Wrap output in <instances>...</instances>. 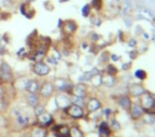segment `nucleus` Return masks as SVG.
Returning <instances> with one entry per match:
<instances>
[{
	"mask_svg": "<svg viewBox=\"0 0 155 137\" xmlns=\"http://www.w3.org/2000/svg\"><path fill=\"white\" fill-rule=\"evenodd\" d=\"M72 92L74 96L77 97H82L84 98L85 95H86V86L84 84L80 83V84H77L75 86L72 87Z\"/></svg>",
	"mask_w": 155,
	"mask_h": 137,
	"instance_id": "1a4fd4ad",
	"label": "nucleus"
},
{
	"mask_svg": "<svg viewBox=\"0 0 155 137\" xmlns=\"http://www.w3.org/2000/svg\"><path fill=\"white\" fill-rule=\"evenodd\" d=\"M69 137H84V134L79 128L73 126V128L69 129Z\"/></svg>",
	"mask_w": 155,
	"mask_h": 137,
	"instance_id": "aec40b11",
	"label": "nucleus"
},
{
	"mask_svg": "<svg viewBox=\"0 0 155 137\" xmlns=\"http://www.w3.org/2000/svg\"><path fill=\"white\" fill-rule=\"evenodd\" d=\"M35 113H36V115H37V116L41 115V114H43V113H44V107H41V106H36V107H35Z\"/></svg>",
	"mask_w": 155,
	"mask_h": 137,
	"instance_id": "7c9ffc66",
	"label": "nucleus"
},
{
	"mask_svg": "<svg viewBox=\"0 0 155 137\" xmlns=\"http://www.w3.org/2000/svg\"><path fill=\"white\" fill-rule=\"evenodd\" d=\"M119 58H119V56H116V55H113L112 56V60L113 61H118Z\"/></svg>",
	"mask_w": 155,
	"mask_h": 137,
	"instance_id": "473e14b6",
	"label": "nucleus"
},
{
	"mask_svg": "<svg viewBox=\"0 0 155 137\" xmlns=\"http://www.w3.org/2000/svg\"><path fill=\"white\" fill-rule=\"evenodd\" d=\"M135 77L139 80H144L147 78V72L142 69H138L135 71Z\"/></svg>",
	"mask_w": 155,
	"mask_h": 137,
	"instance_id": "cd10ccee",
	"label": "nucleus"
},
{
	"mask_svg": "<svg viewBox=\"0 0 155 137\" xmlns=\"http://www.w3.org/2000/svg\"><path fill=\"white\" fill-rule=\"evenodd\" d=\"M53 88L54 86L52 85V83H49V82H46V83L43 84L41 88V95L43 97H50L53 92Z\"/></svg>",
	"mask_w": 155,
	"mask_h": 137,
	"instance_id": "9d476101",
	"label": "nucleus"
},
{
	"mask_svg": "<svg viewBox=\"0 0 155 137\" xmlns=\"http://www.w3.org/2000/svg\"><path fill=\"white\" fill-rule=\"evenodd\" d=\"M154 120H155V115H154Z\"/></svg>",
	"mask_w": 155,
	"mask_h": 137,
	"instance_id": "4c0bfd02",
	"label": "nucleus"
},
{
	"mask_svg": "<svg viewBox=\"0 0 155 137\" xmlns=\"http://www.w3.org/2000/svg\"><path fill=\"white\" fill-rule=\"evenodd\" d=\"M112 126H113V130H114V131H119L121 129V126H120V124H119V122L116 121V120H114V121H113Z\"/></svg>",
	"mask_w": 155,
	"mask_h": 137,
	"instance_id": "c85d7f7f",
	"label": "nucleus"
},
{
	"mask_svg": "<svg viewBox=\"0 0 155 137\" xmlns=\"http://www.w3.org/2000/svg\"><path fill=\"white\" fill-rule=\"evenodd\" d=\"M119 102V105H120L122 109H127V111H130V107H131V104H132V101L130 99V97L127 96H121L118 100Z\"/></svg>",
	"mask_w": 155,
	"mask_h": 137,
	"instance_id": "ddd939ff",
	"label": "nucleus"
},
{
	"mask_svg": "<svg viewBox=\"0 0 155 137\" xmlns=\"http://www.w3.org/2000/svg\"><path fill=\"white\" fill-rule=\"evenodd\" d=\"M91 83H93L95 86L101 85V84H102V77L99 75V73H98V75H94V77L91 78Z\"/></svg>",
	"mask_w": 155,
	"mask_h": 137,
	"instance_id": "393cba45",
	"label": "nucleus"
},
{
	"mask_svg": "<svg viewBox=\"0 0 155 137\" xmlns=\"http://www.w3.org/2000/svg\"><path fill=\"white\" fill-rule=\"evenodd\" d=\"M67 113H68L69 116L73 118H81L83 117V109L80 106H78V105L74 104H71L67 107Z\"/></svg>",
	"mask_w": 155,
	"mask_h": 137,
	"instance_id": "7ed1b4c3",
	"label": "nucleus"
},
{
	"mask_svg": "<svg viewBox=\"0 0 155 137\" xmlns=\"http://www.w3.org/2000/svg\"><path fill=\"white\" fill-rule=\"evenodd\" d=\"M56 137H69V128L67 125H58L55 128Z\"/></svg>",
	"mask_w": 155,
	"mask_h": 137,
	"instance_id": "9b49d317",
	"label": "nucleus"
},
{
	"mask_svg": "<svg viewBox=\"0 0 155 137\" xmlns=\"http://www.w3.org/2000/svg\"><path fill=\"white\" fill-rule=\"evenodd\" d=\"M55 102L61 109H67L69 105H71V99L66 95H58L55 98Z\"/></svg>",
	"mask_w": 155,
	"mask_h": 137,
	"instance_id": "20e7f679",
	"label": "nucleus"
},
{
	"mask_svg": "<svg viewBox=\"0 0 155 137\" xmlns=\"http://www.w3.org/2000/svg\"><path fill=\"white\" fill-rule=\"evenodd\" d=\"M46 135H47V132L43 128H36L32 132V137H46Z\"/></svg>",
	"mask_w": 155,
	"mask_h": 137,
	"instance_id": "4be33fe9",
	"label": "nucleus"
},
{
	"mask_svg": "<svg viewBox=\"0 0 155 137\" xmlns=\"http://www.w3.org/2000/svg\"><path fill=\"white\" fill-rule=\"evenodd\" d=\"M60 1H67V0H60Z\"/></svg>",
	"mask_w": 155,
	"mask_h": 137,
	"instance_id": "e433bc0d",
	"label": "nucleus"
},
{
	"mask_svg": "<svg viewBox=\"0 0 155 137\" xmlns=\"http://www.w3.org/2000/svg\"><path fill=\"white\" fill-rule=\"evenodd\" d=\"M65 29H66L67 32L72 33V32H74V31H75L77 26H75V24L73 22H66V25H65Z\"/></svg>",
	"mask_w": 155,
	"mask_h": 137,
	"instance_id": "a878e982",
	"label": "nucleus"
},
{
	"mask_svg": "<svg viewBox=\"0 0 155 137\" xmlns=\"http://www.w3.org/2000/svg\"><path fill=\"white\" fill-rule=\"evenodd\" d=\"M139 97H140V106L142 107L144 113L155 115V99L152 97V95L148 92H144Z\"/></svg>",
	"mask_w": 155,
	"mask_h": 137,
	"instance_id": "f257e3e1",
	"label": "nucleus"
},
{
	"mask_svg": "<svg viewBox=\"0 0 155 137\" xmlns=\"http://www.w3.org/2000/svg\"><path fill=\"white\" fill-rule=\"evenodd\" d=\"M54 86H55L58 90H62V92H70L71 88H72L71 84L69 83L67 80H64V79L56 80L55 83H54Z\"/></svg>",
	"mask_w": 155,
	"mask_h": 137,
	"instance_id": "0eeeda50",
	"label": "nucleus"
},
{
	"mask_svg": "<svg viewBox=\"0 0 155 137\" xmlns=\"http://www.w3.org/2000/svg\"><path fill=\"white\" fill-rule=\"evenodd\" d=\"M71 103L74 105H78V106H80V107H83L84 106V98L74 96L72 99H71Z\"/></svg>",
	"mask_w": 155,
	"mask_h": 137,
	"instance_id": "5701e85b",
	"label": "nucleus"
},
{
	"mask_svg": "<svg viewBox=\"0 0 155 137\" xmlns=\"http://www.w3.org/2000/svg\"><path fill=\"white\" fill-rule=\"evenodd\" d=\"M0 75L5 81H11L12 79V71L11 67L7 63H2L0 65Z\"/></svg>",
	"mask_w": 155,
	"mask_h": 137,
	"instance_id": "39448f33",
	"label": "nucleus"
},
{
	"mask_svg": "<svg viewBox=\"0 0 155 137\" xmlns=\"http://www.w3.org/2000/svg\"><path fill=\"white\" fill-rule=\"evenodd\" d=\"M141 118H142V120H143V122H146V123H148V124H153L155 122L154 115H151V114H143Z\"/></svg>",
	"mask_w": 155,
	"mask_h": 137,
	"instance_id": "b1692460",
	"label": "nucleus"
},
{
	"mask_svg": "<svg viewBox=\"0 0 155 137\" xmlns=\"http://www.w3.org/2000/svg\"><path fill=\"white\" fill-rule=\"evenodd\" d=\"M15 115H16V118H17L18 123H19L20 125H27V124H28L29 118L27 117V116H25L24 114H21L20 112H18V113L16 112Z\"/></svg>",
	"mask_w": 155,
	"mask_h": 137,
	"instance_id": "a211bd4d",
	"label": "nucleus"
},
{
	"mask_svg": "<svg viewBox=\"0 0 155 137\" xmlns=\"http://www.w3.org/2000/svg\"><path fill=\"white\" fill-rule=\"evenodd\" d=\"M101 107V102L98 99H91L89 102L87 103V109L89 112H95Z\"/></svg>",
	"mask_w": 155,
	"mask_h": 137,
	"instance_id": "4468645a",
	"label": "nucleus"
},
{
	"mask_svg": "<svg viewBox=\"0 0 155 137\" xmlns=\"http://www.w3.org/2000/svg\"><path fill=\"white\" fill-rule=\"evenodd\" d=\"M34 72L38 75H47L48 73L50 72V68L48 67L47 64L45 63H41V62H38L35 64L34 68H33Z\"/></svg>",
	"mask_w": 155,
	"mask_h": 137,
	"instance_id": "423d86ee",
	"label": "nucleus"
},
{
	"mask_svg": "<svg viewBox=\"0 0 155 137\" xmlns=\"http://www.w3.org/2000/svg\"><path fill=\"white\" fill-rule=\"evenodd\" d=\"M27 100H28V103L33 107H36L38 106V98L35 94H30L28 95L27 97Z\"/></svg>",
	"mask_w": 155,
	"mask_h": 137,
	"instance_id": "412c9836",
	"label": "nucleus"
},
{
	"mask_svg": "<svg viewBox=\"0 0 155 137\" xmlns=\"http://www.w3.org/2000/svg\"><path fill=\"white\" fill-rule=\"evenodd\" d=\"M135 44H136L135 41H131V42H130V46H131V47H134V46H132V45H135Z\"/></svg>",
	"mask_w": 155,
	"mask_h": 137,
	"instance_id": "72a5a7b5",
	"label": "nucleus"
},
{
	"mask_svg": "<svg viewBox=\"0 0 155 137\" xmlns=\"http://www.w3.org/2000/svg\"><path fill=\"white\" fill-rule=\"evenodd\" d=\"M129 90H130L131 96H133V97H139L140 95H142L146 92V89H144L141 85H139V84H132V85L130 86Z\"/></svg>",
	"mask_w": 155,
	"mask_h": 137,
	"instance_id": "6e6552de",
	"label": "nucleus"
},
{
	"mask_svg": "<svg viewBox=\"0 0 155 137\" xmlns=\"http://www.w3.org/2000/svg\"><path fill=\"white\" fill-rule=\"evenodd\" d=\"M106 70H107V75H115L117 72H118V69H117V67L114 66V65H112V64L107 65V67H106Z\"/></svg>",
	"mask_w": 155,
	"mask_h": 137,
	"instance_id": "bb28decb",
	"label": "nucleus"
},
{
	"mask_svg": "<svg viewBox=\"0 0 155 137\" xmlns=\"http://www.w3.org/2000/svg\"><path fill=\"white\" fill-rule=\"evenodd\" d=\"M0 98H2V89L0 88Z\"/></svg>",
	"mask_w": 155,
	"mask_h": 137,
	"instance_id": "f704fd0d",
	"label": "nucleus"
},
{
	"mask_svg": "<svg viewBox=\"0 0 155 137\" xmlns=\"http://www.w3.org/2000/svg\"><path fill=\"white\" fill-rule=\"evenodd\" d=\"M88 13H89V7H88V5H86V7L83 9V15L87 16V15H88Z\"/></svg>",
	"mask_w": 155,
	"mask_h": 137,
	"instance_id": "2f4dec72",
	"label": "nucleus"
},
{
	"mask_svg": "<svg viewBox=\"0 0 155 137\" xmlns=\"http://www.w3.org/2000/svg\"><path fill=\"white\" fill-rule=\"evenodd\" d=\"M96 75H98V71L96 68L93 69V70H91V71H86V72H85L84 75L80 78V81H91V78Z\"/></svg>",
	"mask_w": 155,
	"mask_h": 137,
	"instance_id": "6ab92c4d",
	"label": "nucleus"
},
{
	"mask_svg": "<svg viewBox=\"0 0 155 137\" xmlns=\"http://www.w3.org/2000/svg\"><path fill=\"white\" fill-rule=\"evenodd\" d=\"M51 58H55L56 61H58L61 58V54L58 53V51H56V50H54L53 51V54H51Z\"/></svg>",
	"mask_w": 155,
	"mask_h": 137,
	"instance_id": "c756f323",
	"label": "nucleus"
},
{
	"mask_svg": "<svg viewBox=\"0 0 155 137\" xmlns=\"http://www.w3.org/2000/svg\"><path fill=\"white\" fill-rule=\"evenodd\" d=\"M38 121L44 125H48V124H50L52 122V117L50 114L43 113L41 115H38Z\"/></svg>",
	"mask_w": 155,
	"mask_h": 137,
	"instance_id": "2eb2a0df",
	"label": "nucleus"
},
{
	"mask_svg": "<svg viewBox=\"0 0 155 137\" xmlns=\"http://www.w3.org/2000/svg\"><path fill=\"white\" fill-rule=\"evenodd\" d=\"M99 133L101 137H108L110 134V128H108L107 123L106 122H102L101 124L99 125Z\"/></svg>",
	"mask_w": 155,
	"mask_h": 137,
	"instance_id": "dca6fc26",
	"label": "nucleus"
},
{
	"mask_svg": "<svg viewBox=\"0 0 155 137\" xmlns=\"http://www.w3.org/2000/svg\"><path fill=\"white\" fill-rule=\"evenodd\" d=\"M102 83L107 87H112L116 84V80L114 79V75H107L105 77H102Z\"/></svg>",
	"mask_w": 155,
	"mask_h": 137,
	"instance_id": "f3484780",
	"label": "nucleus"
},
{
	"mask_svg": "<svg viewBox=\"0 0 155 137\" xmlns=\"http://www.w3.org/2000/svg\"><path fill=\"white\" fill-rule=\"evenodd\" d=\"M130 113H131V117L133 119H139L142 117V115L144 114L142 107L137 103H132L131 107H130Z\"/></svg>",
	"mask_w": 155,
	"mask_h": 137,
	"instance_id": "f03ea898",
	"label": "nucleus"
},
{
	"mask_svg": "<svg viewBox=\"0 0 155 137\" xmlns=\"http://www.w3.org/2000/svg\"><path fill=\"white\" fill-rule=\"evenodd\" d=\"M1 42H2V36L0 35V45H1Z\"/></svg>",
	"mask_w": 155,
	"mask_h": 137,
	"instance_id": "c9c22d12",
	"label": "nucleus"
},
{
	"mask_svg": "<svg viewBox=\"0 0 155 137\" xmlns=\"http://www.w3.org/2000/svg\"><path fill=\"white\" fill-rule=\"evenodd\" d=\"M26 89L28 90L30 94H36L39 89V86H38V83L34 80H30V81L27 82L26 84Z\"/></svg>",
	"mask_w": 155,
	"mask_h": 137,
	"instance_id": "f8f14e48",
	"label": "nucleus"
}]
</instances>
